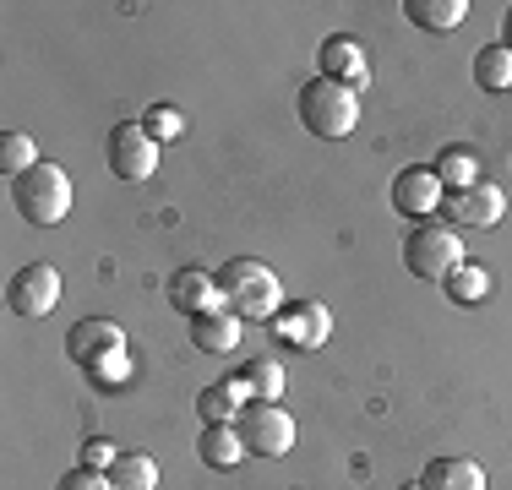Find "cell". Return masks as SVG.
<instances>
[{
	"label": "cell",
	"instance_id": "obj_27",
	"mask_svg": "<svg viewBox=\"0 0 512 490\" xmlns=\"http://www.w3.org/2000/svg\"><path fill=\"white\" fill-rule=\"evenodd\" d=\"M55 490H115V485H109V474L82 469V463H77V469H66V474L55 480Z\"/></svg>",
	"mask_w": 512,
	"mask_h": 490
},
{
	"label": "cell",
	"instance_id": "obj_22",
	"mask_svg": "<svg viewBox=\"0 0 512 490\" xmlns=\"http://www.w3.org/2000/svg\"><path fill=\"white\" fill-rule=\"evenodd\" d=\"M474 82H480L485 93H507L512 88V49L507 44L474 49Z\"/></svg>",
	"mask_w": 512,
	"mask_h": 490
},
{
	"label": "cell",
	"instance_id": "obj_26",
	"mask_svg": "<svg viewBox=\"0 0 512 490\" xmlns=\"http://www.w3.org/2000/svg\"><path fill=\"white\" fill-rule=\"evenodd\" d=\"M88 382L99 387V392L120 387V382H131V354H126V349H120V354H104V360L88 371Z\"/></svg>",
	"mask_w": 512,
	"mask_h": 490
},
{
	"label": "cell",
	"instance_id": "obj_28",
	"mask_svg": "<svg viewBox=\"0 0 512 490\" xmlns=\"http://www.w3.org/2000/svg\"><path fill=\"white\" fill-rule=\"evenodd\" d=\"M115 458H120V447H115V441H104V436H93L88 447H82V469L109 474V469H115Z\"/></svg>",
	"mask_w": 512,
	"mask_h": 490
},
{
	"label": "cell",
	"instance_id": "obj_12",
	"mask_svg": "<svg viewBox=\"0 0 512 490\" xmlns=\"http://www.w3.org/2000/svg\"><path fill=\"white\" fill-rule=\"evenodd\" d=\"M322 77L327 82H344V88H365L371 82V55H365L360 39H349V33H333V39H322Z\"/></svg>",
	"mask_w": 512,
	"mask_h": 490
},
{
	"label": "cell",
	"instance_id": "obj_16",
	"mask_svg": "<svg viewBox=\"0 0 512 490\" xmlns=\"http://www.w3.org/2000/svg\"><path fill=\"white\" fill-rule=\"evenodd\" d=\"M235 382L246 387L251 403H278V398H284V387H289V376H284V365H278V360H262V354H251V360L235 371Z\"/></svg>",
	"mask_w": 512,
	"mask_h": 490
},
{
	"label": "cell",
	"instance_id": "obj_23",
	"mask_svg": "<svg viewBox=\"0 0 512 490\" xmlns=\"http://www.w3.org/2000/svg\"><path fill=\"white\" fill-rule=\"evenodd\" d=\"M109 485L115 490H158V463L148 452H120L115 469H109Z\"/></svg>",
	"mask_w": 512,
	"mask_h": 490
},
{
	"label": "cell",
	"instance_id": "obj_30",
	"mask_svg": "<svg viewBox=\"0 0 512 490\" xmlns=\"http://www.w3.org/2000/svg\"><path fill=\"white\" fill-rule=\"evenodd\" d=\"M398 490H425V485H420V480H409V485H398Z\"/></svg>",
	"mask_w": 512,
	"mask_h": 490
},
{
	"label": "cell",
	"instance_id": "obj_25",
	"mask_svg": "<svg viewBox=\"0 0 512 490\" xmlns=\"http://www.w3.org/2000/svg\"><path fill=\"white\" fill-rule=\"evenodd\" d=\"M142 126H148L153 142H180V137H186V115L169 109V104H153L148 115H142Z\"/></svg>",
	"mask_w": 512,
	"mask_h": 490
},
{
	"label": "cell",
	"instance_id": "obj_24",
	"mask_svg": "<svg viewBox=\"0 0 512 490\" xmlns=\"http://www.w3.org/2000/svg\"><path fill=\"white\" fill-rule=\"evenodd\" d=\"M33 164H39V142H33L28 131H6V137H0V175L17 180V175H28Z\"/></svg>",
	"mask_w": 512,
	"mask_h": 490
},
{
	"label": "cell",
	"instance_id": "obj_17",
	"mask_svg": "<svg viewBox=\"0 0 512 490\" xmlns=\"http://www.w3.org/2000/svg\"><path fill=\"white\" fill-rule=\"evenodd\" d=\"M246 387L235 382V376H229V382H218V387H202L197 392V420L202 425H235V414L246 409Z\"/></svg>",
	"mask_w": 512,
	"mask_h": 490
},
{
	"label": "cell",
	"instance_id": "obj_11",
	"mask_svg": "<svg viewBox=\"0 0 512 490\" xmlns=\"http://www.w3.org/2000/svg\"><path fill=\"white\" fill-rule=\"evenodd\" d=\"M120 349H126V327H115L109 316H82V322L66 333V354H71V365H82V371H93L104 354H120Z\"/></svg>",
	"mask_w": 512,
	"mask_h": 490
},
{
	"label": "cell",
	"instance_id": "obj_4",
	"mask_svg": "<svg viewBox=\"0 0 512 490\" xmlns=\"http://www.w3.org/2000/svg\"><path fill=\"white\" fill-rule=\"evenodd\" d=\"M463 262V240H458V229H436V224H420V229H409V240H404V267L414 278H425V284H442L447 273Z\"/></svg>",
	"mask_w": 512,
	"mask_h": 490
},
{
	"label": "cell",
	"instance_id": "obj_6",
	"mask_svg": "<svg viewBox=\"0 0 512 490\" xmlns=\"http://www.w3.org/2000/svg\"><path fill=\"white\" fill-rule=\"evenodd\" d=\"M235 431L246 441V452H256V458H284V452L295 447V414L278 409V403H246V409L235 414Z\"/></svg>",
	"mask_w": 512,
	"mask_h": 490
},
{
	"label": "cell",
	"instance_id": "obj_9",
	"mask_svg": "<svg viewBox=\"0 0 512 490\" xmlns=\"http://www.w3.org/2000/svg\"><path fill=\"white\" fill-rule=\"evenodd\" d=\"M267 333L284 343V349H322L327 333H333V316H327L322 300H295L267 322Z\"/></svg>",
	"mask_w": 512,
	"mask_h": 490
},
{
	"label": "cell",
	"instance_id": "obj_19",
	"mask_svg": "<svg viewBox=\"0 0 512 490\" xmlns=\"http://www.w3.org/2000/svg\"><path fill=\"white\" fill-rule=\"evenodd\" d=\"M442 289H447V300H453V305H480L485 294H491V267H485V262H469V256H463L453 273L442 278Z\"/></svg>",
	"mask_w": 512,
	"mask_h": 490
},
{
	"label": "cell",
	"instance_id": "obj_5",
	"mask_svg": "<svg viewBox=\"0 0 512 490\" xmlns=\"http://www.w3.org/2000/svg\"><path fill=\"white\" fill-rule=\"evenodd\" d=\"M104 158H109V175L115 180L142 186V180H153V169H158V142L148 137L142 120H120V126L109 131V142H104Z\"/></svg>",
	"mask_w": 512,
	"mask_h": 490
},
{
	"label": "cell",
	"instance_id": "obj_13",
	"mask_svg": "<svg viewBox=\"0 0 512 490\" xmlns=\"http://www.w3.org/2000/svg\"><path fill=\"white\" fill-rule=\"evenodd\" d=\"M240 333H246V322H240L235 311H224V305L191 316V349H202V354H235Z\"/></svg>",
	"mask_w": 512,
	"mask_h": 490
},
{
	"label": "cell",
	"instance_id": "obj_10",
	"mask_svg": "<svg viewBox=\"0 0 512 490\" xmlns=\"http://www.w3.org/2000/svg\"><path fill=\"white\" fill-rule=\"evenodd\" d=\"M442 202H447V191L436 180V169L409 164L393 175V213H404L409 224H431V213H442Z\"/></svg>",
	"mask_w": 512,
	"mask_h": 490
},
{
	"label": "cell",
	"instance_id": "obj_15",
	"mask_svg": "<svg viewBox=\"0 0 512 490\" xmlns=\"http://www.w3.org/2000/svg\"><path fill=\"white\" fill-rule=\"evenodd\" d=\"M420 485L425 490H485V469L474 458H431Z\"/></svg>",
	"mask_w": 512,
	"mask_h": 490
},
{
	"label": "cell",
	"instance_id": "obj_14",
	"mask_svg": "<svg viewBox=\"0 0 512 490\" xmlns=\"http://www.w3.org/2000/svg\"><path fill=\"white\" fill-rule=\"evenodd\" d=\"M169 305H175L180 316H202L213 311L218 300V273H207V267H180L175 278H169Z\"/></svg>",
	"mask_w": 512,
	"mask_h": 490
},
{
	"label": "cell",
	"instance_id": "obj_7",
	"mask_svg": "<svg viewBox=\"0 0 512 490\" xmlns=\"http://www.w3.org/2000/svg\"><path fill=\"white\" fill-rule=\"evenodd\" d=\"M6 305H11V316H28V322H44V316L60 305V273L50 262H28V267H17L11 273V284H6Z\"/></svg>",
	"mask_w": 512,
	"mask_h": 490
},
{
	"label": "cell",
	"instance_id": "obj_18",
	"mask_svg": "<svg viewBox=\"0 0 512 490\" xmlns=\"http://www.w3.org/2000/svg\"><path fill=\"white\" fill-rule=\"evenodd\" d=\"M404 17L425 33H453L469 17V0H404Z\"/></svg>",
	"mask_w": 512,
	"mask_h": 490
},
{
	"label": "cell",
	"instance_id": "obj_3",
	"mask_svg": "<svg viewBox=\"0 0 512 490\" xmlns=\"http://www.w3.org/2000/svg\"><path fill=\"white\" fill-rule=\"evenodd\" d=\"M11 207H17L33 229L60 224V218L71 213V175L60 164H44V158H39L28 175L11 180Z\"/></svg>",
	"mask_w": 512,
	"mask_h": 490
},
{
	"label": "cell",
	"instance_id": "obj_20",
	"mask_svg": "<svg viewBox=\"0 0 512 490\" xmlns=\"http://www.w3.org/2000/svg\"><path fill=\"white\" fill-rule=\"evenodd\" d=\"M431 169H436V180H442L447 196H453V191H469L474 180H485V175H480V158H474L469 147H442Z\"/></svg>",
	"mask_w": 512,
	"mask_h": 490
},
{
	"label": "cell",
	"instance_id": "obj_29",
	"mask_svg": "<svg viewBox=\"0 0 512 490\" xmlns=\"http://www.w3.org/2000/svg\"><path fill=\"white\" fill-rule=\"evenodd\" d=\"M502 44L512 49V6H507V17H502Z\"/></svg>",
	"mask_w": 512,
	"mask_h": 490
},
{
	"label": "cell",
	"instance_id": "obj_2",
	"mask_svg": "<svg viewBox=\"0 0 512 490\" xmlns=\"http://www.w3.org/2000/svg\"><path fill=\"white\" fill-rule=\"evenodd\" d=\"M295 109H300V126L316 142H338L360 126V93L344 88V82H327V77H311L295 93Z\"/></svg>",
	"mask_w": 512,
	"mask_h": 490
},
{
	"label": "cell",
	"instance_id": "obj_8",
	"mask_svg": "<svg viewBox=\"0 0 512 490\" xmlns=\"http://www.w3.org/2000/svg\"><path fill=\"white\" fill-rule=\"evenodd\" d=\"M447 229H496L507 218V191L496 180H474L469 191H453L442 202Z\"/></svg>",
	"mask_w": 512,
	"mask_h": 490
},
{
	"label": "cell",
	"instance_id": "obj_21",
	"mask_svg": "<svg viewBox=\"0 0 512 490\" xmlns=\"http://www.w3.org/2000/svg\"><path fill=\"white\" fill-rule=\"evenodd\" d=\"M197 452H202V463H213V469H235V463L246 458V441H240L235 425H202Z\"/></svg>",
	"mask_w": 512,
	"mask_h": 490
},
{
	"label": "cell",
	"instance_id": "obj_1",
	"mask_svg": "<svg viewBox=\"0 0 512 490\" xmlns=\"http://www.w3.org/2000/svg\"><path fill=\"white\" fill-rule=\"evenodd\" d=\"M218 300L224 311H235L240 322H273L284 311V289H278V273L256 256H235V262L218 267Z\"/></svg>",
	"mask_w": 512,
	"mask_h": 490
}]
</instances>
